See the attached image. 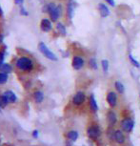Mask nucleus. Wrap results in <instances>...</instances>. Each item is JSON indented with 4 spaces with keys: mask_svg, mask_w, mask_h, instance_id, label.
<instances>
[{
    "mask_svg": "<svg viewBox=\"0 0 140 146\" xmlns=\"http://www.w3.org/2000/svg\"><path fill=\"white\" fill-rule=\"evenodd\" d=\"M15 66L16 68L19 69L20 71H24V72H31L32 69H34V61L30 58V57L27 56H21L16 60L15 62Z\"/></svg>",
    "mask_w": 140,
    "mask_h": 146,
    "instance_id": "f257e3e1",
    "label": "nucleus"
},
{
    "mask_svg": "<svg viewBox=\"0 0 140 146\" xmlns=\"http://www.w3.org/2000/svg\"><path fill=\"white\" fill-rule=\"evenodd\" d=\"M46 12H48V13L50 15L52 21L56 22L61 15V6H56L53 2H50L46 6Z\"/></svg>",
    "mask_w": 140,
    "mask_h": 146,
    "instance_id": "f03ea898",
    "label": "nucleus"
},
{
    "mask_svg": "<svg viewBox=\"0 0 140 146\" xmlns=\"http://www.w3.org/2000/svg\"><path fill=\"white\" fill-rule=\"evenodd\" d=\"M38 50L40 51V53L42 54L46 58L50 59L52 61H56L57 60L56 56L48 48V46H47L44 42H40L38 44Z\"/></svg>",
    "mask_w": 140,
    "mask_h": 146,
    "instance_id": "7ed1b4c3",
    "label": "nucleus"
},
{
    "mask_svg": "<svg viewBox=\"0 0 140 146\" xmlns=\"http://www.w3.org/2000/svg\"><path fill=\"white\" fill-rule=\"evenodd\" d=\"M121 128L122 130L124 132H127V133H131V131L133 130V127H134V121L131 119V118H124L122 119L121 123Z\"/></svg>",
    "mask_w": 140,
    "mask_h": 146,
    "instance_id": "20e7f679",
    "label": "nucleus"
},
{
    "mask_svg": "<svg viewBox=\"0 0 140 146\" xmlns=\"http://www.w3.org/2000/svg\"><path fill=\"white\" fill-rule=\"evenodd\" d=\"M87 134L89 137H90L92 139H96L101 136V130L97 125H92L88 128Z\"/></svg>",
    "mask_w": 140,
    "mask_h": 146,
    "instance_id": "39448f33",
    "label": "nucleus"
},
{
    "mask_svg": "<svg viewBox=\"0 0 140 146\" xmlns=\"http://www.w3.org/2000/svg\"><path fill=\"white\" fill-rule=\"evenodd\" d=\"M86 96L83 92H77L73 98V103L76 106H80L84 103Z\"/></svg>",
    "mask_w": 140,
    "mask_h": 146,
    "instance_id": "423d86ee",
    "label": "nucleus"
},
{
    "mask_svg": "<svg viewBox=\"0 0 140 146\" xmlns=\"http://www.w3.org/2000/svg\"><path fill=\"white\" fill-rule=\"evenodd\" d=\"M84 59L82 58L81 56H75V57L73 58V62H72V65H73V68L75 69V70L78 71L80 70L84 67Z\"/></svg>",
    "mask_w": 140,
    "mask_h": 146,
    "instance_id": "0eeeda50",
    "label": "nucleus"
},
{
    "mask_svg": "<svg viewBox=\"0 0 140 146\" xmlns=\"http://www.w3.org/2000/svg\"><path fill=\"white\" fill-rule=\"evenodd\" d=\"M40 29L42 32L49 33L53 29V25H52V21L48 18H43L40 22Z\"/></svg>",
    "mask_w": 140,
    "mask_h": 146,
    "instance_id": "6e6552de",
    "label": "nucleus"
},
{
    "mask_svg": "<svg viewBox=\"0 0 140 146\" xmlns=\"http://www.w3.org/2000/svg\"><path fill=\"white\" fill-rule=\"evenodd\" d=\"M107 102L112 108L116 106L117 104V96L114 92H110L107 95Z\"/></svg>",
    "mask_w": 140,
    "mask_h": 146,
    "instance_id": "1a4fd4ad",
    "label": "nucleus"
},
{
    "mask_svg": "<svg viewBox=\"0 0 140 146\" xmlns=\"http://www.w3.org/2000/svg\"><path fill=\"white\" fill-rule=\"evenodd\" d=\"M114 139L118 143V144H123L126 140V137L124 136V133H123L121 130H116V131H114Z\"/></svg>",
    "mask_w": 140,
    "mask_h": 146,
    "instance_id": "9d476101",
    "label": "nucleus"
},
{
    "mask_svg": "<svg viewBox=\"0 0 140 146\" xmlns=\"http://www.w3.org/2000/svg\"><path fill=\"white\" fill-rule=\"evenodd\" d=\"M98 10H99V13H100L101 17L105 18V17H107V16H109L110 11L108 9V7H107L105 4L100 3L99 5H98Z\"/></svg>",
    "mask_w": 140,
    "mask_h": 146,
    "instance_id": "9b49d317",
    "label": "nucleus"
},
{
    "mask_svg": "<svg viewBox=\"0 0 140 146\" xmlns=\"http://www.w3.org/2000/svg\"><path fill=\"white\" fill-rule=\"evenodd\" d=\"M107 120H108L110 125L114 126L117 121V117H116L115 113L112 112V111H109L108 113H107Z\"/></svg>",
    "mask_w": 140,
    "mask_h": 146,
    "instance_id": "f8f14e48",
    "label": "nucleus"
},
{
    "mask_svg": "<svg viewBox=\"0 0 140 146\" xmlns=\"http://www.w3.org/2000/svg\"><path fill=\"white\" fill-rule=\"evenodd\" d=\"M75 1H73V0H70L68 3V6H67V15L70 19L73 18V13H75Z\"/></svg>",
    "mask_w": 140,
    "mask_h": 146,
    "instance_id": "ddd939ff",
    "label": "nucleus"
},
{
    "mask_svg": "<svg viewBox=\"0 0 140 146\" xmlns=\"http://www.w3.org/2000/svg\"><path fill=\"white\" fill-rule=\"evenodd\" d=\"M3 95L6 96V98L9 100L10 103H13L17 100V98H16V95L13 91H6L5 93H3Z\"/></svg>",
    "mask_w": 140,
    "mask_h": 146,
    "instance_id": "4468645a",
    "label": "nucleus"
},
{
    "mask_svg": "<svg viewBox=\"0 0 140 146\" xmlns=\"http://www.w3.org/2000/svg\"><path fill=\"white\" fill-rule=\"evenodd\" d=\"M90 106L93 113H96L98 111V105H97V102H96V100H95V98H94V96H93V94H92L90 96Z\"/></svg>",
    "mask_w": 140,
    "mask_h": 146,
    "instance_id": "2eb2a0df",
    "label": "nucleus"
},
{
    "mask_svg": "<svg viewBox=\"0 0 140 146\" xmlns=\"http://www.w3.org/2000/svg\"><path fill=\"white\" fill-rule=\"evenodd\" d=\"M34 100L36 101L37 103H41L44 100V94L41 92V91H36V92L34 94Z\"/></svg>",
    "mask_w": 140,
    "mask_h": 146,
    "instance_id": "dca6fc26",
    "label": "nucleus"
},
{
    "mask_svg": "<svg viewBox=\"0 0 140 146\" xmlns=\"http://www.w3.org/2000/svg\"><path fill=\"white\" fill-rule=\"evenodd\" d=\"M0 70H1L3 73H6V74H9L12 72V66L8 63H2L1 64V67H0Z\"/></svg>",
    "mask_w": 140,
    "mask_h": 146,
    "instance_id": "f3484780",
    "label": "nucleus"
},
{
    "mask_svg": "<svg viewBox=\"0 0 140 146\" xmlns=\"http://www.w3.org/2000/svg\"><path fill=\"white\" fill-rule=\"evenodd\" d=\"M68 139L72 141H75L76 139H78V133L76 131H70L67 135Z\"/></svg>",
    "mask_w": 140,
    "mask_h": 146,
    "instance_id": "a211bd4d",
    "label": "nucleus"
},
{
    "mask_svg": "<svg viewBox=\"0 0 140 146\" xmlns=\"http://www.w3.org/2000/svg\"><path fill=\"white\" fill-rule=\"evenodd\" d=\"M56 30L59 32V34L61 35H66L67 34V30H66V27L63 25L62 23H57L56 24Z\"/></svg>",
    "mask_w": 140,
    "mask_h": 146,
    "instance_id": "6ab92c4d",
    "label": "nucleus"
},
{
    "mask_svg": "<svg viewBox=\"0 0 140 146\" xmlns=\"http://www.w3.org/2000/svg\"><path fill=\"white\" fill-rule=\"evenodd\" d=\"M114 87L116 91L118 92L119 94H123L124 93V85H123L120 81H116L114 83Z\"/></svg>",
    "mask_w": 140,
    "mask_h": 146,
    "instance_id": "aec40b11",
    "label": "nucleus"
},
{
    "mask_svg": "<svg viewBox=\"0 0 140 146\" xmlns=\"http://www.w3.org/2000/svg\"><path fill=\"white\" fill-rule=\"evenodd\" d=\"M129 59H130V61H131V63L133 64L134 67H136V68H140V63L137 61V60L134 58V57L133 56V54H129Z\"/></svg>",
    "mask_w": 140,
    "mask_h": 146,
    "instance_id": "412c9836",
    "label": "nucleus"
},
{
    "mask_svg": "<svg viewBox=\"0 0 140 146\" xmlns=\"http://www.w3.org/2000/svg\"><path fill=\"white\" fill-rule=\"evenodd\" d=\"M89 65H90V67L93 69V70H97V68H98V66H97V62H96V59L95 58H90V61H89Z\"/></svg>",
    "mask_w": 140,
    "mask_h": 146,
    "instance_id": "4be33fe9",
    "label": "nucleus"
},
{
    "mask_svg": "<svg viewBox=\"0 0 140 146\" xmlns=\"http://www.w3.org/2000/svg\"><path fill=\"white\" fill-rule=\"evenodd\" d=\"M7 81H8V74L0 73V85L6 83Z\"/></svg>",
    "mask_w": 140,
    "mask_h": 146,
    "instance_id": "5701e85b",
    "label": "nucleus"
},
{
    "mask_svg": "<svg viewBox=\"0 0 140 146\" xmlns=\"http://www.w3.org/2000/svg\"><path fill=\"white\" fill-rule=\"evenodd\" d=\"M101 66H102L103 68V71L107 73L109 70V61L107 59H103L102 61H101Z\"/></svg>",
    "mask_w": 140,
    "mask_h": 146,
    "instance_id": "b1692460",
    "label": "nucleus"
},
{
    "mask_svg": "<svg viewBox=\"0 0 140 146\" xmlns=\"http://www.w3.org/2000/svg\"><path fill=\"white\" fill-rule=\"evenodd\" d=\"M20 15H24V16H27V15H29V13L27 12L26 9L23 6H20Z\"/></svg>",
    "mask_w": 140,
    "mask_h": 146,
    "instance_id": "393cba45",
    "label": "nucleus"
},
{
    "mask_svg": "<svg viewBox=\"0 0 140 146\" xmlns=\"http://www.w3.org/2000/svg\"><path fill=\"white\" fill-rule=\"evenodd\" d=\"M4 58H5V52L1 51V52H0V63H1V64L3 63Z\"/></svg>",
    "mask_w": 140,
    "mask_h": 146,
    "instance_id": "a878e982",
    "label": "nucleus"
},
{
    "mask_svg": "<svg viewBox=\"0 0 140 146\" xmlns=\"http://www.w3.org/2000/svg\"><path fill=\"white\" fill-rule=\"evenodd\" d=\"M15 5H17V6H22L24 3V0H15Z\"/></svg>",
    "mask_w": 140,
    "mask_h": 146,
    "instance_id": "bb28decb",
    "label": "nucleus"
},
{
    "mask_svg": "<svg viewBox=\"0 0 140 146\" xmlns=\"http://www.w3.org/2000/svg\"><path fill=\"white\" fill-rule=\"evenodd\" d=\"M107 3H109V5H111L112 7H114L115 4H114V0H105Z\"/></svg>",
    "mask_w": 140,
    "mask_h": 146,
    "instance_id": "cd10ccee",
    "label": "nucleus"
},
{
    "mask_svg": "<svg viewBox=\"0 0 140 146\" xmlns=\"http://www.w3.org/2000/svg\"><path fill=\"white\" fill-rule=\"evenodd\" d=\"M32 137H38V131H34V133H32Z\"/></svg>",
    "mask_w": 140,
    "mask_h": 146,
    "instance_id": "c85d7f7f",
    "label": "nucleus"
},
{
    "mask_svg": "<svg viewBox=\"0 0 140 146\" xmlns=\"http://www.w3.org/2000/svg\"><path fill=\"white\" fill-rule=\"evenodd\" d=\"M2 15H3V11H2V8L0 7V16H2Z\"/></svg>",
    "mask_w": 140,
    "mask_h": 146,
    "instance_id": "c756f323",
    "label": "nucleus"
},
{
    "mask_svg": "<svg viewBox=\"0 0 140 146\" xmlns=\"http://www.w3.org/2000/svg\"><path fill=\"white\" fill-rule=\"evenodd\" d=\"M3 41V35H0V43Z\"/></svg>",
    "mask_w": 140,
    "mask_h": 146,
    "instance_id": "7c9ffc66",
    "label": "nucleus"
},
{
    "mask_svg": "<svg viewBox=\"0 0 140 146\" xmlns=\"http://www.w3.org/2000/svg\"><path fill=\"white\" fill-rule=\"evenodd\" d=\"M1 108H2V106H1V104H0V110H1Z\"/></svg>",
    "mask_w": 140,
    "mask_h": 146,
    "instance_id": "2f4dec72",
    "label": "nucleus"
},
{
    "mask_svg": "<svg viewBox=\"0 0 140 146\" xmlns=\"http://www.w3.org/2000/svg\"><path fill=\"white\" fill-rule=\"evenodd\" d=\"M0 67H1V63H0Z\"/></svg>",
    "mask_w": 140,
    "mask_h": 146,
    "instance_id": "473e14b6",
    "label": "nucleus"
}]
</instances>
